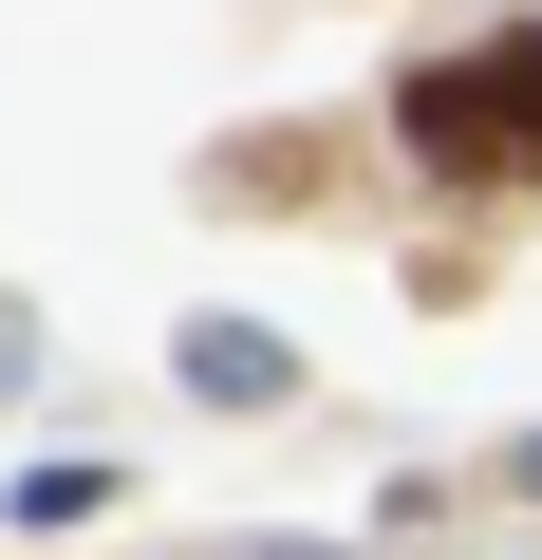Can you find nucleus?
Here are the masks:
<instances>
[{
	"instance_id": "2",
	"label": "nucleus",
	"mask_w": 542,
	"mask_h": 560,
	"mask_svg": "<svg viewBox=\"0 0 542 560\" xmlns=\"http://www.w3.org/2000/svg\"><path fill=\"white\" fill-rule=\"evenodd\" d=\"M187 374H206V393H281V337H243V318H206V337H187Z\"/></svg>"
},
{
	"instance_id": "1",
	"label": "nucleus",
	"mask_w": 542,
	"mask_h": 560,
	"mask_svg": "<svg viewBox=\"0 0 542 560\" xmlns=\"http://www.w3.org/2000/svg\"><path fill=\"white\" fill-rule=\"evenodd\" d=\"M412 150L449 168V187H505V168H542V38H486V57H430L412 94Z\"/></svg>"
},
{
	"instance_id": "3",
	"label": "nucleus",
	"mask_w": 542,
	"mask_h": 560,
	"mask_svg": "<svg viewBox=\"0 0 542 560\" xmlns=\"http://www.w3.org/2000/svg\"><path fill=\"white\" fill-rule=\"evenodd\" d=\"M523 486H542V448H523Z\"/></svg>"
}]
</instances>
